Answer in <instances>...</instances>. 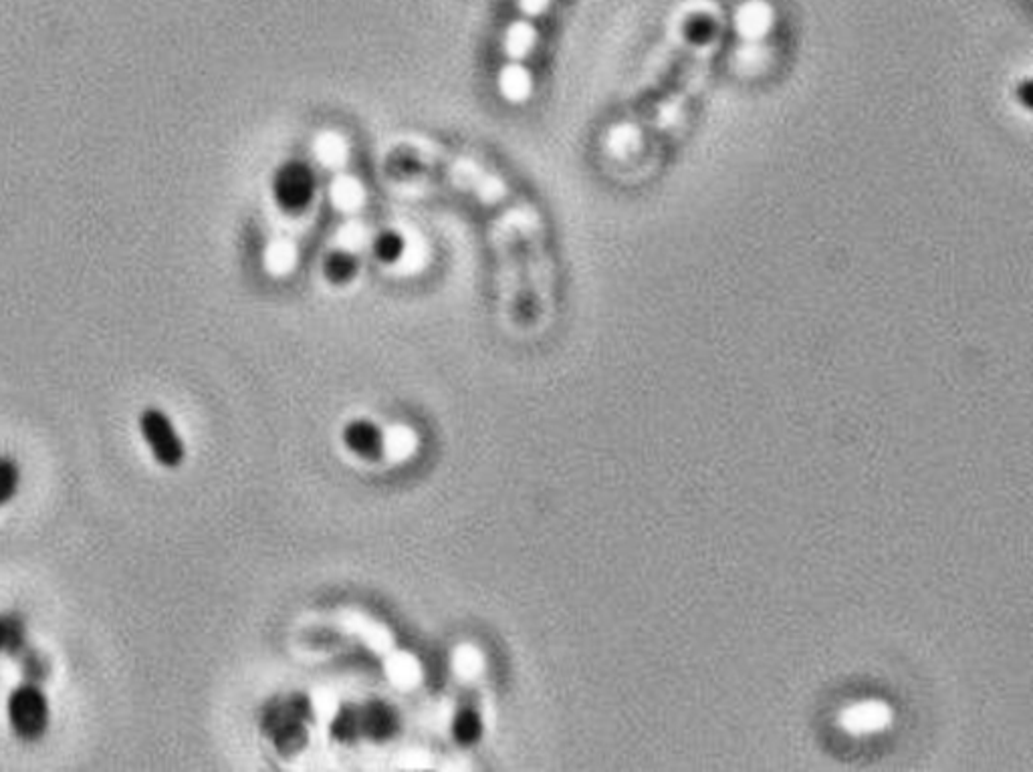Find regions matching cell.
<instances>
[{"mask_svg": "<svg viewBox=\"0 0 1033 772\" xmlns=\"http://www.w3.org/2000/svg\"><path fill=\"white\" fill-rule=\"evenodd\" d=\"M535 45V29L527 23H515L511 25V29L507 31V37H505V47H507V53L511 57H523L531 51V47Z\"/></svg>", "mask_w": 1033, "mask_h": 772, "instance_id": "obj_6", "label": "cell"}, {"mask_svg": "<svg viewBox=\"0 0 1033 772\" xmlns=\"http://www.w3.org/2000/svg\"><path fill=\"white\" fill-rule=\"evenodd\" d=\"M549 5V0H519V7L525 15L529 17H535V15H541Z\"/></svg>", "mask_w": 1033, "mask_h": 772, "instance_id": "obj_12", "label": "cell"}, {"mask_svg": "<svg viewBox=\"0 0 1033 772\" xmlns=\"http://www.w3.org/2000/svg\"><path fill=\"white\" fill-rule=\"evenodd\" d=\"M346 444L364 458H378L382 454V434L368 422H356L346 430Z\"/></svg>", "mask_w": 1033, "mask_h": 772, "instance_id": "obj_4", "label": "cell"}, {"mask_svg": "<svg viewBox=\"0 0 1033 772\" xmlns=\"http://www.w3.org/2000/svg\"><path fill=\"white\" fill-rule=\"evenodd\" d=\"M454 732H456V738L463 740L465 744H471L479 738V732H481V724H479V718L471 712H465L458 716V722L454 724Z\"/></svg>", "mask_w": 1033, "mask_h": 772, "instance_id": "obj_11", "label": "cell"}, {"mask_svg": "<svg viewBox=\"0 0 1033 772\" xmlns=\"http://www.w3.org/2000/svg\"><path fill=\"white\" fill-rule=\"evenodd\" d=\"M501 91L505 93L507 99H513V101H521L529 95L531 91V77H529V71L521 65H509L503 73H501Z\"/></svg>", "mask_w": 1033, "mask_h": 772, "instance_id": "obj_5", "label": "cell"}, {"mask_svg": "<svg viewBox=\"0 0 1033 772\" xmlns=\"http://www.w3.org/2000/svg\"><path fill=\"white\" fill-rule=\"evenodd\" d=\"M277 194L287 206H301L311 196V176L305 168L289 166L277 180Z\"/></svg>", "mask_w": 1033, "mask_h": 772, "instance_id": "obj_3", "label": "cell"}, {"mask_svg": "<svg viewBox=\"0 0 1033 772\" xmlns=\"http://www.w3.org/2000/svg\"><path fill=\"white\" fill-rule=\"evenodd\" d=\"M25 646V627L17 617H0V652H19Z\"/></svg>", "mask_w": 1033, "mask_h": 772, "instance_id": "obj_8", "label": "cell"}, {"mask_svg": "<svg viewBox=\"0 0 1033 772\" xmlns=\"http://www.w3.org/2000/svg\"><path fill=\"white\" fill-rule=\"evenodd\" d=\"M19 466L11 458H0V506H5L19 490Z\"/></svg>", "mask_w": 1033, "mask_h": 772, "instance_id": "obj_9", "label": "cell"}, {"mask_svg": "<svg viewBox=\"0 0 1033 772\" xmlns=\"http://www.w3.org/2000/svg\"><path fill=\"white\" fill-rule=\"evenodd\" d=\"M333 202L343 210H354L364 200V190L354 178H341L331 188Z\"/></svg>", "mask_w": 1033, "mask_h": 772, "instance_id": "obj_7", "label": "cell"}, {"mask_svg": "<svg viewBox=\"0 0 1033 772\" xmlns=\"http://www.w3.org/2000/svg\"><path fill=\"white\" fill-rule=\"evenodd\" d=\"M9 722L15 734L27 742L45 736L51 720L49 700L35 684H23L9 696Z\"/></svg>", "mask_w": 1033, "mask_h": 772, "instance_id": "obj_1", "label": "cell"}, {"mask_svg": "<svg viewBox=\"0 0 1033 772\" xmlns=\"http://www.w3.org/2000/svg\"><path fill=\"white\" fill-rule=\"evenodd\" d=\"M265 259H267L265 263H267L269 271H273L275 275H281V273H287L295 265V252L289 244L277 242L267 250Z\"/></svg>", "mask_w": 1033, "mask_h": 772, "instance_id": "obj_10", "label": "cell"}, {"mask_svg": "<svg viewBox=\"0 0 1033 772\" xmlns=\"http://www.w3.org/2000/svg\"><path fill=\"white\" fill-rule=\"evenodd\" d=\"M140 430H142L144 440L148 442L158 464H162L166 468H178L182 464V460L186 456L184 442L180 440L176 428L172 426L170 418L164 412H160L156 408L142 412Z\"/></svg>", "mask_w": 1033, "mask_h": 772, "instance_id": "obj_2", "label": "cell"}]
</instances>
